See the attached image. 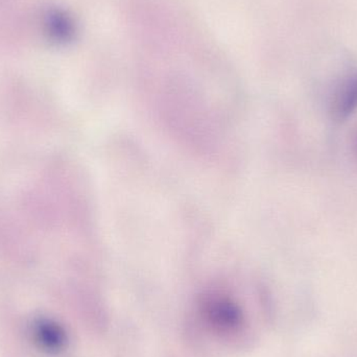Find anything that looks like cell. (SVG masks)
<instances>
[{
	"label": "cell",
	"mask_w": 357,
	"mask_h": 357,
	"mask_svg": "<svg viewBox=\"0 0 357 357\" xmlns=\"http://www.w3.org/2000/svg\"><path fill=\"white\" fill-rule=\"evenodd\" d=\"M357 110V73L345 77L335 88L329 102V114L335 121H345Z\"/></svg>",
	"instance_id": "6da1fadb"
},
{
	"label": "cell",
	"mask_w": 357,
	"mask_h": 357,
	"mask_svg": "<svg viewBox=\"0 0 357 357\" xmlns=\"http://www.w3.org/2000/svg\"><path fill=\"white\" fill-rule=\"evenodd\" d=\"M205 312L210 323L222 331H236L243 324V312L229 299L218 298L208 302Z\"/></svg>",
	"instance_id": "3957f363"
},
{
	"label": "cell",
	"mask_w": 357,
	"mask_h": 357,
	"mask_svg": "<svg viewBox=\"0 0 357 357\" xmlns=\"http://www.w3.org/2000/svg\"><path fill=\"white\" fill-rule=\"evenodd\" d=\"M33 339L42 351L52 354L63 351L68 343L64 327L50 319H39L33 323Z\"/></svg>",
	"instance_id": "7a4b0ae2"
},
{
	"label": "cell",
	"mask_w": 357,
	"mask_h": 357,
	"mask_svg": "<svg viewBox=\"0 0 357 357\" xmlns=\"http://www.w3.org/2000/svg\"><path fill=\"white\" fill-rule=\"evenodd\" d=\"M352 150H354V156H356L357 159V131L356 135H354V144H352Z\"/></svg>",
	"instance_id": "277c9868"
}]
</instances>
